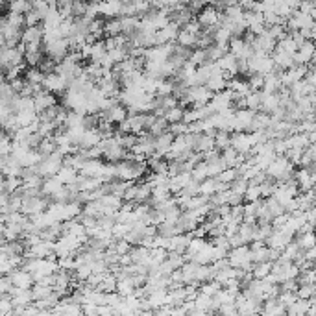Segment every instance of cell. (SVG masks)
<instances>
[{"instance_id": "obj_11", "label": "cell", "mask_w": 316, "mask_h": 316, "mask_svg": "<svg viewBox=\"0 0 316 316\" xmlns=\"http://www.w3.org/2000/svg\"><path fill=\"white\" fill-rule=\"evenodd\" d=\"M203 85H205L211 93H218V91H224V89L228 87V78L224 76V72H220V74H215V76H211V78H207V81H205Z\"/></svg>"}, {"instance_id": "obj_7", "label": "cell", "mask_w": 316, "mask_h": 316, "mask_svg": "<svg viewBox=\"0 0 316 316\" xmlns=\"http://www.w3.org/2000/svg\"><path fill=\"white\" fill-rule=\"evenodd\" d=\"M172 141H174V135L170 133V131H163V133L155 135L154 137V148H155V154L161 155V157H165V154L168 152V148H170V144H172Z\"/></svg>"}, {"instance_id": "obj_3", "label": "cell", "mask_w": 316, "mask_h": 316, "mask_svg": "<svg viewBox=\"0 0 316 316\" xmlns=\"http://www.w3.org/2000/svg\"><path fill=\"white\" fill-rule=\"evenodd\" d=\"M9 279L13 283V287H20V289H32V285H34V277H32V272H28L26 268H22V266H17L13 268L9 274Z\"/></svg>"}, {"instance_id": "obj_13", "label": "cell", "mask_w": 316, "mask_h": 316, "mask_svg": "<svg viewBox=\"0 0 316 316\" xmlns=\"http://www.w3.org/2000/svg\"><path fill=\"white\" fill-rule=\"evenodd\" d=\"M76 176H78V170L67 167V165H61L60 170L56 172V178L60 180L63 185H68V183H76Z\"/></svg>"}, {"instance_id": "obj_16", "label": "cell", "mask_w": 316, "mask_h": 316, "mask_svg": "<svg viewBox=\"0 0 316 316\" xmlns=\"http://www.w3.org/2000/svg\"><path fill=\"white\" fill-rule=\"evenodd\" d=\"M183 109L182 106H174V108L167 109L165 113H163V119L168 122V124H174V122H180L183 119Z\"/></svg>"}, {"instance_id": "obj_12", "label": "cell", "mask_w": 316, "mask_h": 316, "mask_svg": "<svg viewBox=\"0 0 316 316\" xmlns=\"http://www.w3.org/2000/svg\"><path fill=\"white\" fill-rule=\"evenodd\" d=\"M133 290H135V285H133V281H131V277L129 276H124L122 279H117L115 292H117L119 296L126 298V296H129V294H133Z\"/></svg>"}, {"instance_id": "obj_24", "label": "cell", "mask_w": 316, "mask_h": 316, "mask_svg": "<svg viewBox=\"0 0 316 316\" xmlns=\"http://www.w3.org/2000/svg\"><path fill=\"white\" fill-rule=\"evenodd\" d=\"M246 81H248L252 93H253V91H261L262 81H264V76L262 74H250L248 78H246Z\"/></svg>"}, {"instance_id": "obj_21", "label": "cell", "mask_w": 316, "mask_h": 316, "mask_svg": "<svg viewBox=\"0 0 316 316\" xmlns=\"http://www.w3.org/2000/svg\"><path fill=\"white\" fill-rule=\"evenodd\" d=\"M296 242L298 246L302 250H307V248H313L315 246V237H313V231H305V233H300L296 235Z\"/></svg>"}, {"instance_id": "obj_2", "label": "cell", "mask_w": 316, "mask_h": 316, "mask_svg": "<svg viewBox=\"0 0 316 316\" xmlns=\"http://www.w3.org/2000/svg\"><path fill=\"white\" fill-rule=\"evenodd\" d=\"M228 261L233 268H242V270H252V257H250V248L246 244L242 246H235L228 252Z\"/></svg>"}, {"instance_id": "obj_25", "label": "cell", "mask_w": 316, "mask_h": 316, "mask_svg": "<svg viewBox=\"0 0 316 316\" xmlns=\"http://www.w3.org/2000/svg\"><path fill=\"white\" fill-rule=\"evenodd\" d=\"M168 131L174 135H185L189 133V124H185L183 121L180 122H174V124H168Z\"/></svg>"}, {"instance_id": "obj_1", "label": "cell", "mask_w": 316, "mask_h": 316, "mask_svg": "<svg viewBox=\"0 0 316 316\" xmlns=\"http://www.w3.org/2000/svg\"><path fill=\"white\" fill-rule=\"evenodd\" d=\"M266 176L270 180H276V182H287L294 178V165L285 157V155H276L270 165L266 167Z\"/></svg>"}, {"instance_id": "obj_9", "label": "cell", "mask_w": 316, "mask_h": 316, "mask_svg": "<svg viewBox=\"0 0 316 316\" xmlns=\"http://www.w3.org/2000/svg\"><path fill=\"white\" fill-rule=\"evenodd\" d=\"M315 300V296L309 298V300H302V298H298L294 303H290L289 307L285 309V313L290 316H305V313H307V309H309L311 302Z\"/></svg>"}, {"instance_id": "obj_26", "label": "cell", "mask_w": 316, "mask_h": 316, "mask_svg": "<svg viewBox=\"0 0 316 316\" xmlns=\"http://www.w3.org/2000/svg\"><path fill=\"white\" fill-rule=\"evenodd\" d=\"M11 287H13V283H11L7 274L6 276H0V294H7L11 290Z\"/></svg>"}, {"instance_id": "obj_14", "label": "cell", "mask_w": 316, "mask_h": 316, "mask_svg": "<svg viewBox=\"0 0 316 316\" xmlns=\"http://www.w3.org/2000/svg\"><path fill=\"white\" fill-rule=\"evenodd\" d=\"M168 129V122L163 119V117H155L154 115V119H152V122L148 124V128H146V131H150V133L154 135H159L163 133V131H167Z\"/></svg>"}, {"instance_id": "obj_20", "label": "cell", "mask_w": 316, "mask_h": 316, "mask_svg": "<svg viewBox=\"0 0 316 316\" xmlns=\"http://www.w3.org/2000/svg\"><path fill=\"white\" fill-rule=\"evenodd\" d=\"M246 202H257L261 200V187L259 185H253V183H248V189L244 190V196H242Z\"/></svg>"}, {"instance_id": "obj_6", "label": "cell", "mask_w": 316, "mask_h": 316, "mask_svg": "<svg viewBox=\"0 0 316 316\" xmlns=\"http://www.w3.org/2000/svg\"><path fill=\"white\" fill-rule=\"evenodd\" d=\"M102 170H104V163L100 159H85L80 168V174L87 176V178H100L102 180Z\"/></svg>"}, {"instance_id": "obj_22", "label": "cell", "mask_w": 316, "mask_h": 316, "mask_svg": "<svg viewBox=\"0 0 316 316\" xmlns=\"http://www.w3.org/2000/svg\"><path fill=\"white\" fill-rule=\"evenodd\" d=\"M315 283H307V285H298L296 289V296L302 298V300H309V298L315 296Z\"/></svg>"}, {"instance_id": "obj_10", "label": "cell", "mask_w": 316, "mask_h": 316, "mask_svg": "<svg viewBox=\"0 0 316 316\" xmlns=\"http://www.w3.org/2000/svg\"><path fill=\"white\" fill-rule=\"evenodd\" d=\"M279 108V94L277 93H261V109L264 113H272Z\"/></svg>"}, {"instance_id": "obj_19", "label": "cell", "mask_w": 316, "mask_h": 316, "mask_svg": "<svg viewBox=\"0 0 316 316\" xmlns=\"http://www.w3.org/2000/svg\"><path fill=\"white\" fill-rule=\"evenodd\" d=\"M200 194L211 196L213 192H216V178H205L203 182H200Z\"/></svg>"}, {"instance_id": "obj_18", "label": "cell", "mask_w": 316, "mask_h": 316, "mask_svg": "<svg viewBox=\"0 0 316 316\" xmlns=\"http://www.w3.org/2000/svg\"><path fill=\"white\" fill-rule=\"evenodd\" d=\"M229 135L228 131H224V129H216L215 135H213V139H215V148H218L220 152L226 150L229 146Z\"/></svg>"}, {"instance_id": "obj_8", "label": "cell", "mask_w": 316, "mask_h": 316, "mask_svg": "<svg viewBox=\"0 0 316 316\" xmlns=\"http://www.w3.org/2000/svg\"><path fill=\"white\" fill-rule=\"evenodd\" d=\"M168 198H172V192H170L168 185L165 183V185H155V187H152V194H150L148 202L152 203V205H157V203L165 202Z\"/></svg>"}, {"instance_id": "obj_5", "label": "cell", "mask_w": 316, "mask_h": 316, "mask_svg": "<svg viewBox=\"0 0 316 316\" xmlns=\"http://www.w3.org/2000/svg\"><path fill=\"white\" fill-rule=\"evenodd\" d=\"M32 98H34V109H35V113H41V111H45V109L52 108V106H56V104H58V98H56V94L48 93V91H45V89L37 91V93H35Z\"/></svg>"}, {"instance_id": "obj_4", "label": "cell", "mask_w": 316, "mask_h": 316, "mask_svg": "<svg viewBox=\"0 0 316 316\" xmlns=\"http://www.w3.org/2000/svg\"><path fill=\"white\" fill-rule=\"evenodd\" d=\"M41 85H43V89L48 91V93L61 94L65 89H67V80H63L58 72H48V74H45V78L41 81Z\"/></svg>"}, {"instance_id": "obj_15", "label": "cell", "mask_w": 316, "mask_h": 316, "mask_svg": "<svg viewBox=\"0 0 316 316\" xmlns=\"http://www.w3.org/2000/svg\"><path fill=\"white\" fill-rule=\"evenodd\" d=\"M244 108L252 109V111H259L261 109V91H253L244 96Z\"/></svg>"}, {"instance_id": "obj_17", "label": "cell", "mask_w": 316, "mask_h": 316, "mask_svg": "<svg viewBox=\"0 0 316 316\" xmlns=\"http://www.w3.org/2000/svg\"><path fill=\"white\" fill-rule=\"evenodd\" d=\"M150 194H152V187L146 182L137 183V194H135V203L139 202H148Z\"/></svg>"}, {"instance_id": "obj_23", "label": "cell", "mask_w": 316, "mask_h": 316, "mask_svg": "<svg viewBox=\"0 0 316 316\" xmlns=\"http://www.w3.org/2000/svg\"><path fill=\"white\" fill-rule=\"evenodd\" d=\"M215 178L218 180V182H222V183H231L237 178V170H235V168L228 167V168H224V170H220V172H218Z\"/></svg>"}]
</instances>
